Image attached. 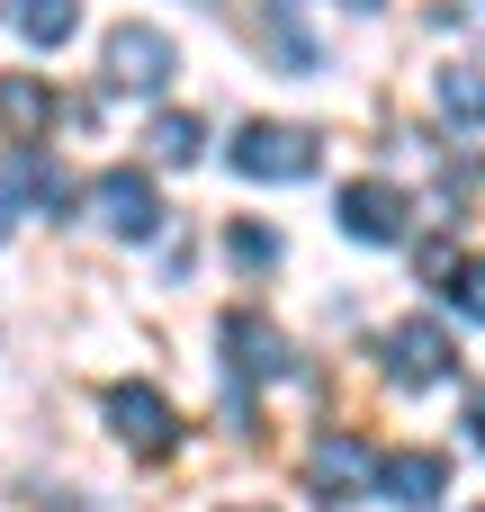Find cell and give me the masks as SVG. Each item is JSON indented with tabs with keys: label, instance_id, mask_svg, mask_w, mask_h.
Listing matches in <instances>:
<instances>
[{
	"label": "cell",
	"instance_id": "ac0fdd59",
	"mask_svg": "<svg viewBox=\"0 0 485 512\" xmlns=\"http://www.w3.org/2000/svg\"><path fill=\"white\" fill-rule=\"evenodd\" d=\"M0 9H9V0H0Z\"/></svg>",
	"mask_w": 485,
	"mask_h": 512
},
{
	"label": "cell",
	"instance_id": "277c9868",
	"mask_svg": "<svg viewBox=\"0 0 485 512\" xmlns=\"http://www.w3.org/2000/svg\"><path fill=\"white\" fill-rule=\"evenodd\" d=\"M387 378H396L405 396L441 387V378H450V333H441L432 315H405V324L387 333Z\"/></svg>",
	"mask_w": 485,
	"mask_h": 512
},
{
	"label": "cell",
	"instance_id": "ba28073f",
	"mask_svg": "<svg viewBox=\"0 0 485 512\" xmlns=\"http://www.w3.org/2000/svg\"><path fill=\"white\" fill-rule=\"evenodd\" d=\"M225 351H234V378H243V387H252V378H288V342H279V324H261L252 306L225 315Z\"/></svg>",
	"mask_w": 485,
	"mask_h": 512
},
{
	"label": "cell",
	"instance_id": "4fadbf2b",
	"mask_svg": "<svg viewBox=\"0 0 485 512\" xmlns=\"http://www.w3.org/2000/svg\"><path fill=\"white\" fill-rule=\"evenodd\" d=\"M441 108H450V126H485V72L477 63H450L441 72Z\"/></svg>",
	"mask_w": 485,
	"mask_h": 512
},
{
	"label": "cell",
	"instance_id": "30bf717a",
	"mask_svg": "<svg viewBox=\"0 0 485 512\" xmlns=\"http://www.w3.org/2000/svg\"><path fill=\"white\" fill-rule=\"evenodd\" d=\"M306 477H315V486H324V495H360V486H369V477H378V459H369V450H360V441H351V432H333V441H324V450H315V459H306Z\"/></svg>",
	"mask_w": 485,
	"mask_h": 512
},
{
	"label": "cell",
	"instance_id": "7c38bea8",
	"mask_svg": "<svg viewBox=\"0 0 485 512\" xmlns=\"http://www.w3.org/2000/svg\"><path fill=\"white\" fill-rule=\"evenodd\" d=\"M144 144H153V162H171V171H180V162H198V153H207V126L171 108V117H153V135H144Z\"/></svg>",
	"mask_w": 485,
	"mask_h": 512
},
{
	"label": "cell",
	"instance_id": "8992f818",
	"mask_svg": "<svg viewBox=\"0 0 485 512\" xmlns=\"http://www.w3.org/2000/svg\"><path fill=\"white\" fill-rule=\"evenodd\" d=\"M378 495L405 504V512H432L450 495V459H441V450H387V459H378Z\"/></svg>",
	"mask_w": 485,
	"mask_h": 512
},
{
	"label": "cell",
	"instance_id": "7a4b0ae2",
	"mask_svg": "<svg viewBox=\"0 0 485 512\" xmlns=\"http://www.w3.org/2000/svg\"><path fill=\"white\" fill-rule=\"evenodd\" d=\"M225 162H234L243 180H270V189H279V180H306V171H315V135H306V126H279V117H252V126L225 144Z\"/></svg>",
	"mask_w": 485,
	"mask_h": 512
},
{
	"label": "cell",
	"instance_id": "6da1fadb",
	"mask_svg": "<svg viewBox=\"0 0 485 512\" xmlns=\"http://www.w3.org/2000/svg\"><path fill=\"white\" fill-rule=\"evenodd\" d=\"M171 72H180V45H171L153 18H117V27H108V45H99V81H108V90L153 99Z\"/></svg>",
	"mask_w": 485,
	"mask_h": 512
},
{
	"label": "cell",
	"instance_id": "8fae6325",
	"mask_svg": "<svg viewBox=\"0 0 485 512\" xmlns=\"http://www.w3.org/2000/svg\"><path fill=\"white\" fill-rule=\"evenodd\" d=\"M9 18H18V36H27L36 54H54V45H72V27H81V0H18Z\"/></svg>",
	"mask_w": 485,
	"mask_h": 512
},
{
	"label": "cell",
	"instance_id": "9a60e30c",
	"mask_svg": "<svg viewBox=\"0 0 485 512\" xmlns=\"http://www.w3.org/2000/svg\"><path fill=\"white\" fill-rule=\"evenodd\" d=\"M450 306L485 324V261H459V270H450Z\"/></svg>",
	"mask_w": 485,
	"mask_h": 512
},
{
	"label": "cell",
	"instance_id": "2e32d148",
	"mask_svg": "<svg viewBox=\"0 0 485 512\" xmlns=\"http://www.w3.org/2000/svg\"><path fill=\"white\" fill-rule=\"evenodd\" d=\"M18 198H27V189H18V171L0 162V243H9V225H18Z\"/></svg>",
	"mask_w": 485,
	"mask_h": 512
},
{
	"label": "cell",
	"instance_id": "52a82bcc",
	"mask_svg": "<svg viewBox=\"0 0 485 512\" xmlns=\"http://www.w3.org/2000/svg\"><path fill=\"white\" fill-rule=\"evenodd\" d=\"M342 225H351L360 243H405L414 207H405L396 180H351V189H342Z\"/></svg>",
	"mask_w": 485,
	"mask_h": 512
},
{
	"label": "cell",
	"instance_id": "5b68a950",
	"mask_svg": "<svg viewBox=\"0 0 485 512\" xmlns=\"http://www.w3.org/2000/svg\"><path fill=\"white\" fill-rule=\"evenodd\" d=\"M90 207H99V225H108L117 243H153V234H162V198H153L144 171H108V180L90 189Z\"/></svg>",
	"mask_w": 485,
	"mask_h": 512
},
{
	"label": "cell",
	"instance_id": "5bb4252c",
	"mask_svg": "<svg viewBox=\"0 0 485 512\" xmlns=\"http://www.w3.org/2000/svg\"><path fill=\"white\" fill-rule=\"evenodd\" d=\"M279 261V234L270 225H234V270H270Z\"/></svg>",
	"mask_w": 485,
	"mask_h": 512
},
{
	"label": "cell",
	"instance_id": "e0dca14e",
	"mask_svg": "<svg viewBox=\"0 0 485 512\" xmlns=\"http://www.w3.org/2000/svg\"><path fill=\"white\" fill-rule=\"evenodd\" d=\"M342 9H378V0H342Z\"/></svg>",
	"mask_w": 485,
	"mask_h": 512
},
{
	"label": "cell",
	"instance_id": "3957f363",
	"mask_svg": "<svg viewBox=\"0 0 485 512\" xmlns=\"http://www.w3.org/2000/svg\"><path fill=\"white\" fill-rule=\"evenodd\" d=\"M108 432H117L135 459H162V450L180 441V414H171L162 387H135V378H126V387H108Z\"/></svg>",
	"mask_w": 485,
	"mask_h": 512
},
{
	"label": "cell",
	"instance_id": "9c48e42d",
	"mask_svg": "<svg viewBox=\"0 0 485 512\" xmlns=\"http://www.w3.org/2000/svg\"><path fill=\"white\" fill-rule=\"evenodd\" d=\"M54 117H63V99H54L36 72H0V135H9V144H45Z\"/></svg>",
	"mask_w": 485,
	"mask_h": 512
}]
</instances>
